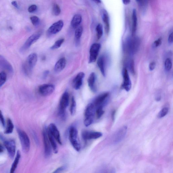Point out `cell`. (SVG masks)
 Masks as SVG:
<instances>
[{
    "instance_id": "cell-1",
    "label": "cell",
    "mask_w": 173,
    "mask_h": 173,
    "mask_svg": "<svg viewBox=\"0 0 173 173\" xmlns=\"http://www.w3.org/2000/svg\"><path fill=\"white\" fill-rule=\"evenodd\" d=\"M37 60L38 55L36 53H33L28 55L23 66V69L26 74L29 75L31 74Z\"/></svg>"
},
{
    "instance_id": "cell-2",
    "label": "cell",
    "mask_w": 173,
    "mask_h": 173,
    "mask_svg": "<svg viewBox=\"0 0 173 173\" xmlns=\"http://www.w3.org/2000/svg\"><path fill=\"white\" fill-rule=\"evenodd\" d=\"M69 139L73 147L77 152L81 149V145L78 139V131L74 126L71 127L69 130Z\"/></svg>"
},
{
    "instance_id": "cell-3",
    "label": "cell",
    "mask_w": 173,
    "mask_h": 173,
    "mask_svg": "<svg viewBox=\"0 0 173 173\" xmlns=\"http://www.w3.org/2000/svg\"><path fill=\"white\" fill-rule=\"evenodd\" d=\"M94 106L93 103H90L86 106L84 112V124L86 127L89 126L94 121Z\"/></svg>"
},
{
    "instance_id": "cell-4",
    "label": "cell",
    "mask_w": 173,
    "mask_h": 173,
    "mask_svg": "<svg viewBox=\"0 0 173 173\" xmlns=\"http://www.w3.org/2000/svg\"><path fill=\"white\" fill-rule=\"evenodd\" d=\"M69 94L67 92H64L60 101L59 114L62 118L65 117L66 111L69 104Z\"/></svg>"
},
{
    "instance_id": "cell-5",
    "label": "cell",
    "mask_w": 173,
    "mask_h": 173,
    "mask_svg": "<svg viewBox=\"0 0 173 173\" xmlns=\"http://www.w3.org/2000/svg\"><path fill=\"white\" fill-rule=\"evenodd\" d=\"M17 131L23 152H28L30 148V141L28 135L25 132L19 128H17Z\"/></svg>"
},
{
    "instance_id": "cell-6",
    "label": "cell",
    "mask_w": 173,
    "mask_h": 173,
    "mask_svg": "<svg viewBox=\"0 0 173 173\" xmlns=\"http://www.w3.org/2000/svg\"><path fill=\"white\" fill-rule=\"evenodd\" d=\"M140 42L139 39L136 38H133L128 39L126 43V48L130 54H135L138 50Z\"/></svg>"
},
{
    "instance_id": "cell-7",
    "label": "cell",
    "mask_w": 173,
    "mask_h": 173,
    "mask_svg": "<svg viewBox=\"0 0 173 173\" xmlns=\"http://www.w3.org/2000/svg\"><path fill=\"white\" fill-rule=\"evenodd\" d=\"M43 140L44 146V155L46 157H48L52 155V146L51 145L49 140L48 133L47 128H44L43 133Z\"/></svg>"
},
{
    "instance_id": "cell-8",
    "label": "cell",
    "mask_w": 173,
    "mask_h": 173,
    "mask_svg": "<svg viewBox=\"0 0 173 173\" xmlns=\"http://www.w3.org/2000/svg\"><path fill=\"white\" fill-rule=\"evenodd\" d=\"M55 90V86L52 84H44L39 86L38 91L42 96H47L52 94Z\"/></svg>"
},
{
    "instance_id": "cell-9",
    "label": "cell",
    "mask_w": 173,
    "mask_h": 173,
    "mask_svg": "<svg viewBox=\"0 0 173 173\" xmlns=\"http://www.w3.org/2000/svg\"><path fill=\"white\" fill-rule=\"evenodd\" d=\"M101 48V44L98 43L93 44L91 46L90 50L89 63L96 61Z\"/></svg>"
},
{
    "instance_id": "cell-10",
    "label": "cell",
    "mask_w": 173,
    "mask_h": 173,
    "mask_svg": "<svg viewBox=\"0 0 173 173\" xmlns=\"http://www.w3.org/2000/svg\"><path fill=\"white\" fill-rule=\"evenodd\" d=\"M4 145L11 159L14 158L16 153V143L13 140L4 141Z\"/></svg>"
},
{
    "instance_id": "cell-11",
    "label": "cell",
    "mask_w": 173,
    "mask_h": 173,
    "mask_svg": "<svg viewBox=\"0 0 173 173\" xmlns=\"http://www.w3.org/2000/svg\"><path fill=\"white\" fill-rule=\"evenodd\" d=\"M48 132L54 137L55 140L60 145H62V143L60 137V134L59 130L54 123H51L49 125L47 128Z\"/></svg>"
},
{
    "instance_id": "cell-12",
    "label": "cell",
    "mask_w": 173,
    "mask_h": 173,
    "mask_svg": "<svg viewBox=\"0 0 173 173\" xmlns=\"http://www.w3.org/2000/svg\"><path fill=\"white\" fill-rule=\"evenodd\" d=\"M82 135L84 140H87L98 139L102 136L103 135L99 132L85 130L82 133Z\"/></svg>"
},
{
    "instance_id": "cell-13",
    "label": "cell",
    "mask_w": 173,
    "mask_h": 173,
    "mask_svg": "<svg viewBox=\"0 0 173 173\" xmlns=\"http://www.w3.org/2000/svg\"><path fill=\"white\" fill-rule=\"evenodd\" d=\"M41 36V34L40 33H35L31 35L26 41L23 47L22 48V50H25L28 49L33 44L40 38Z\"/></svg>"
},
{
    "instance_id": "cell-14",
    "label": "cell",
    "mask_w": 173,
    "mask_h": 173,
    "mask_svg": "<svg viewBox=\"0 0 173 173\" xmlns=\"http://www.w3.org/2000/svg\"><path fill=\"white\" fill-rule=\"evenodd\" d=\"M123 80L122 87L126 91H129L132 87V83L128 70L126 68L123 71Z\"/></svg>"
},
{
    "instance_id": "cell-15",
    "label": "cell",
    "mask_w": 173,
    "mask_h": 173,
    "mask_svg": "<svg viewBox=\"0 0 173 173\" xmlns=\"http://www.w3.org/2000/svg\"><path fill=\"white\" fill-rule=\"evenodd\" d=\"M85 74L83 72L79 73L73 80V87L76 90H78L81 88L83 84V80L85 77Z\"/></svg>"
},
{
    "instance_id": "cell-16",
    "label": "cell",
    "mask_w": 173,
    "mask_h": 173,
    "mask_svg": "<svg viewBox=\"0 0 173 173\" xmlns=\"http://www.w3.org/2000/svg\"><path fill=\"white\" fill-rule=\"evenodd\" d=\"M64 25L63 22L62 20L57 21L52 24L48 28V32L51 35L56 34L62 30Z\"/></svg>"
},
{
    "instance_id": "cell-17",
    "label": "cell",
    "mask_w": 173,
    "mask_h": 173,
    "mask_svg": "<svg viewBox=\"0 0 173 173\" xmlns=\"http://www.w3.org/2000/svg\"><path fill=\"white\" fill-rule=\"evenodd\" d=\"M108 95L109 94L107 92L104 93L99 95L95 99L94 103H93L94 107L96 108L99 106L103 107L104 103Z\"/></svg>"
},
{
    "instance_id": "cell-18",
    "label": "cell",
    "mask_w": 173,
    "mask_h": 173,
    "mask_svg": "<svg viewBox=\"0 0 173 173\" xmlns=\"http://www.w3.org/2000/svg\"><path fill=\"white\" fill-rule=\"evenodd\" d=\"M96 75L94 72H92L90 74L88 79L89 86L92 91L95 92L96 91Z\"/></svg>"
},
{
    "instance_id": "cell-19",
    "label": "cell",
    "mask_w": 173,
    "mask_h": 173,
    "mask_svg": "<svg viewBox=\"0 0 173 173\" xmlns=\"http://www.w3.org/2000/svg\"><path fill=\"white\" fill-rule=\"evenodd\" d=\"M101 17L104 24L106 33L108 34L110 29V23L109 16L106 11L103 9L102 11Z\"/></svg>"
},
{
    "instance_id": "cell-20",
    "label": "cell",
    "mask_w": 173,
    "mask_h": 173,
    "mask_svg": "<svg viewBox=\"0 0 173 173\" xmlns=\"http://www.w3.org/2000/svg\"><path fill=\"white\" fill-rule=\"evenodd\" d=\"M66 64V61L65 57L60 59L55 64L54 68L55 72L57 73L61 72L65 68Z\"/></svg>"
},
{
    "instance_id": "cell-21",
    "label": "cell",
    "mask_w": 173,
    "mask_h": 173,
    "mask_svg": "<svg viewBox=\"0 0 173 173\" xmlns=\"http://www.w3.org/2000/svg\"><path fill=\"white\" fill-rule=\"evenodd\" d=\"M97 65L99 69L102 74L104 77H105V59L103 56H101L99 57L97 61Z\"/></svg>"
},
{
    "instance_id": "cell-22",
    "label": "cell",
    "mask_w": 173,
    "mask_h": 173,
    "mask_svg": "<svg viewBox=\"0 0 173 173\" xmlns=\"http://www.w3.org/2000/svg\"><path fill=\"white\" fill-rule=\"evenodd\" d=\"M132 35L134 36L137 30V17L136 10L134 9L132 13Z\"/></svg>"
},
{
    "instance_id": "cell-23",
    "label": "cell",
    "mask_w": 173,
    "mask_h": 173,
    "mask_svg": "<svg viewBox=\"0 0 173 173\" xmlns=\"http://www.w3.org/2000/svg\"><path fill=\"white\" fill-rule=\"evenodd\" d=\"M47 133L48 136V138L50 143L52 147V148L53 151L55 154H57L58 152V148H57V145L56 142H55V139L52 135L50 133L48 132L47 129Z\"/></svg>"
},
{
    "instance_id": "cell-24",
    "label": "cell",
    "mask_w": 173,
    "mask_h": 173,
    "mask_svg": "<svg viewBox=\"0 0 173 173\" xmlns=\"http://www.w3.org/2000/svg\"><path fill=\"white\" fill-rule=\"evenodd\" d=\"M82 16L80 14H76L74 15L71 21V24L72 27L74 28H77L82 21Z\"/></svg>"
},
{
    "instance_id": "cell-25",
    "label": "cell",
    "mask_w": 173,
    "mask_h": 173,
    "mask_svg": "<svg viewBox=\"0 0 173 173\" xmlns=\"http://www.w3.org/2000/svg\"><path fill=\"white\" fill-rule=\"evenodd\" d=\"M83 28L82 26L77 28L75 32V44L77 46L79 45L81 38L82 34Z\"/></svg>"
},
{
    "instance_id": "cell-26",
    "label": "cell",
    "mask_w": 173,
    "mask_h": 173,
    "mask_svg": "<svg viewBox=\"0 0 173 173\" xmlns=\"http://www.w3.org/2000/svg\"><path fill=\"white\" fill-rule=\"evenodd\" d=\"M21 157V153H20L19 151L18 150L17 152L16 156L12 164L10 172L11 173H14L15 172L19 163Z\"/></svg>"
},
{
    "instance_id": "cell-27",
    "label": "cell",
    "mask_w": 173,
    "mask_h": 173,
    "mask_svg": "<svg viewBox=\"0 0 173 173\" xmlns=\"http://www.w3.org/2000/svg\"><path fill=\"white\" fill-rule=\"evenodd\" d=\"M14 125L12 122L10 118H8L7 121V125L6 129L4 131V133L6 134H10L12 133L14 129Z\"/></svg>"
},
{
    "instance_id": "cell-28",
    "label": "cell",
    "mask_w": 173,
    "mask_h": 173,
    "mask_svg": "<svg viewBox=\"0 0 173 173\" xmlns=\"http://www.w3.org/2000/svg\"><path fill=\"white\" fill-rule=\"evenodd\" d=\"M77 104L74 97L72 96L71 100V103L70 107V112L71 115L74 116L76 112Z\"/></svg>"
},
{
    "instance_id": "cell-29",
    "label": "cell",
    "mask_w": 173,
    "mask_h": 173,
    "mask_svg": "<svg viewBox=\"0 0 173 173\" xmlns=\"http://www.w3.org/2000/svg\"><path fill=\"white\" fill-rule=\"evenodd\" d=\"M96 30L97 39L99 40L102 37L103 34V30L102 25L100 23L98 24L96 26Z\"/></svg>"
},
{
    "instance_id": "cell-30",
    "label": "cell",
    "mask_w": 173,
    "mask_h": 173,
    "mask_svg": "<svg viewBox=\"0 0 173 173\" xmlns=\"http://www.w3.org/2000/svg\"><path fill=\"white\" fill-rule=\"evenodd\" d=\"M127 128L125 126L120 130L117 135V138H116V141H119L123 138L126 133Z\"/></svg>"
},
{
    "instance_id": "cell-31",
    "label": "cell",
    "mask_w": 173,
    "mask_h": 173,
    "mask_svg": "<svg viewBox=\"0 0 173 173\" xmlns=\"http://www.w3.org/2000/svg\"><path fill=\"white\" fill-rule=\"evenodd\" d=\"M64 42V39H61L57 40L55 42L54 45L50 48V49L52 50L57 49H58L61 47Z\"/></svg>"
},
{
    "instance_id": "cell-32",
    "label": "cell",
    "mask_w": 173,
    "mask_h": 173,
    "mask_svg": "<svg viewBox=\"0 0 173 173\" xmlns=\"http://www.w3.org/2000/svg\"><path fill=\"white\" fill-rule=\"evenodd\" d=\"M7 76L6 73L4 72L0 73V87L3 86L5 83Z\"/></svg>"
},
{
    "instance_id": "cell-33",
    "label": "cell",
    "mask_w": 173,
    "mask_h": 173,
    "mask_svg": "<svg viewBox=\"0 0 173 173\" xmlns=\"http://www.w3.org/2000/svg\"><path fill=\"white\" fill-rule=\"evenodd\" d=\"M164 66L166 70L169 71L171 69L172 67V60L169 58L166 59L165 62Z\"/></svg>"
},
{
    "instance_id": "cell-34",
    "label": "cell",
    "mask_w": 173,
    "mask_h": 173,
    "mask_svg": "<svg viewBox=\"0 0 173 173\" xmlns=\"http://www.w3.org/2000/svg\"><path fill=\"white\" fill-rule=\"evenodd\" d=\"M104 113V111L103 110V107L99 106L96 108V115L97 119L101 118Z\"/></svg>"
},
{
    "instance_id": "cell-35",
    "label": "cell",
    "mask_w": 173,
    "mask_h": 173,
    "mask_svg": "<svg viewBox=\"0 0 173 173\" xmlns=\"http://www.w3.org/2000/svg\"><path fill=\"white\" fill-rule=\"evenodd\" d=\"M61 10L59 6L55 4L53 6L52 8V13L55 16H58L60 13Z\"/></svg>"
},
{
    "instance_id": "cell-36",
    "label": "cell",
    "mask_w": 173,
    "mask_h": 173,
    "mask_svg": "<svg viewBox=\"0 0 173 173\" xmlns=\"http://www.w3.org/2000/svg\"><path fill=\"white\" fill-rule=\"evenodd\" d=\"M168 109L167 108H164L162 109L159 114V118H162L168 114Z\"/></svg>"
},
{
    "instance_id": "cell-37",
    "label": "cell",
    "mask_w": 173,
    "mask_h": 173,
    "mask_svg": "<svg viewBox=\"0 0 173 173\" xmlns=\"http://www.w3.org/2000/svg\"><path fill=\"white\" fill-rule=\"evenodd\" d=\"M30 19L33 25L36 26L38 24L39 19L37 17L35 16H32L30 18Z\"/></svg>"
},
{
    "instance_id": "cell-38",
    "label": "cell",
    "mask_w": 173,
    "mask_h": 173,
    "mask_svg": "<svg viewBox=\"0 0 173 173\" xmlns=\"http://www.w3.org/2000/svg\"><path fill=\"white\" fill-rule=\"evenodd\" d=\"M162 43V39L161 38H159L154 42L153 46L154 48H157L161 45Z\"/></svg>"
},
{
    "instance_id": "cell-39",
    "label": "cell",
    "mask_w": 173,
    "mask_h": 173,
    "mask_svg": "<svg viewBox=\"0 0 173 173\" xmlns=\"http://www.w3.org/2000/svg\"><path fill=\"white\" fill-rule=\"evenodd\" d=\"M129 67L130 70L132 74H134L135 69H134V63L133 60L130 61L129 63Z\"/></svg>"
},
{
    "instance_id": "cell-40",
    "label": "cell",
    "mask_w": 173,
    "mask_h": 173,
    "mask_svg": "<svg viewBox=\"0 0 173 173\" xmlns=\"http://www.w3.org/2000/svg\"><path fill=\"white\" fill-rule=\"evenodd\" d=\"M0 122L3 127H4L5 125V121H4L3 115L1 110H0Z\"/></svg>"
},
{
    "instance_id": "cell-41",
    "label": "cell",
    "mask_w": 173,
    "mask_h": 173,
    "mask_svg": "<svg viewBox=\"0 0 173 173\" xmlns=\"http://www.w3.org/2000/svg\"><path fill=\"white\" fill-rule=\"evenodd\" d=\"M66 166H61V167L57 168V169L55 170L53 172L57 173L62 172H63L64 170H65L66 169Z\"/></svg>"
},
{
    "instance_id": "cell-42",
    "label": "cell",
    "mask_w": 173,
    "mask_h": 173,
    "mask_svg": "<svg viewBox=\"0 0 173 173\" xmlns=\"http://www.w3.org/2000/svg\"><path fill=\"white\" fill-rule=\"evenodd\" d=\"M137 3L141 6H144L147 3V0H136Z\"/></svg>"
},
{
    "instance_id": "cell-43",
    "label": "cell",
    "mask_w": 173,
    "mask_h": 173,
    "mask_svg": "<svg viewBox=\"0 0 173 173\" xmlns=\"http://www.w3.org/2000/svg\"><path fill=\"white\" fill-rule=\"evenodd\" d=\"M37 9V6L36 5H32L30 6L28 9V12L30 13H32L36 11Z\"/></svg>"
},
{
    "instance_id": "cell-44",
    "label": "cell",
    "mask_w": 173,
    "mask_h": 173,
    "mask_svg": "<svg viewBox=\"0 0 173 173\" xmlns=\"http://www.w3.org/2000/svg\"><path fill=\"white\" fill-rule=\"evenodd\" d=\"M156 66V64L155 62H152L150 63L149 66V69L150 71L154 70Z\"/></svg>"
},
{
    "instance_id": "cell-45",
    "label": "cell",
    "mask_w": 173,
    "mask_h": 173,
    "mask_svg": "<svg viewBox=\"0 0 173 173\" xmlns=\"http://www.w3.org/2000/svg\"><path fill=\"white\" fill-rule=\"evenodd\" d=\"M168 42L170 43H173V32H172L169 35L168 39Z\"/></svg>"
},
{
    "instance_id": "cell-46",
    "label": "cell",
    "mask_w": 173,
    "mask_h": 173,
    "mask_svg": "<svg viewBox=\"0 0 173 173\" xmlns=\"http://www.w3.org/2000/svg\"><path fill=\"white\" fill-rule=\"evenodd\" d=\"M49 72V71L48 70H46L44 72L43 75V77L44 79L47 78Z\"/></svg>"
},
{
    "instance_id": "cell-47",
    "label": "cell",
    "mask_w": 173,
    "mask_h": 173,
    "mask_svg": "<svg viewBox=\"0 0 173 173\" xmlns=\"http://www.w3.org/2000/svg\"><path fill=\"white\" fill-rule=\"evenodd\" d=\"M123 3L125 5H127L130 3V0H122Z\"/></svg>"
},
{
    "instance_id": "cell-48",
    "label": "cell",
    "mask_w": 173,
    "mask_h": 173,
    "mask_svg": "<svg viewBox=\"0 0 173 173\" xmlns=\"http://www.w3.org/2000/svg\"><path fill=\"white\" fill-rule=\"evenodd\" d=\"M11 3L12 5L15 6V7L18 8V6L17 3L16 1H13Z\"/></svg>"
},
{
    "instance_id": "cell-49",
    "label": "cell",
    "mask_w": 173,
    "mask_h": 173,
    "mask_svg": "<svg viewBox=\"0 0 173 173\" xmlns=\"http://www.w3.org/2000/svg\"><path fill=\"white\" fill-rule=\"evenodd\" d=\"M115 113H116V111L114 110L113 111V112L112 113V118L113 120H114V117H115Z\"/></svg>"
},
{
    "instance_id": "cell-50",
    "label": "cell",
    "mask_w": 173,
    "mask_h": 173,
    "mask_svg": "<svg viewBox=\"0 0 173 173\" xmlns=\"http://www.w3.org/2000/svg\"><path fill=\"white\" fill-rule=\"evenodd\" d=\"M33 135H34V138L35 139V140L36 141V143H38V140L37 139V136L36 134H35V133H34V134H33Z\"/></svg>"
},
{
    "instance_id": "cell-51",
    "label": "cell",
    "mask_w": 173,
    "mask_h": 173,
    "mask_svg": "<svg viewBox=\"0 0 173 173\" xmlns=\"http://www.w3.org/2000/svg\"><path fill=\"white\" fill-rule=\"evenodd\" d=\"M4 151V148L3 147V146H2L1 144H0V153H1L2 152H3Z\"/></svg>"
},
{
    "instance_id": "cell-52",
    "label": "cell",
    "mask_w": 173,
    "mask_h": 173,
    "mask_svg": "<svg viewBox=\"0 0 173 173\" xmlns=\"http://www.w3.org/2000/svg\"><path fill=\"white\" fill-rule=\"evenodd\" d=\"M93 1L97 3H101V0H93Z\"/></svg>"
}]
</instances>
